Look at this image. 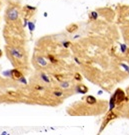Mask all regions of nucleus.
I'll return each mask as SVG.
<instances>
[{"label": "nucleus", "instance_id": "nucleus-7", "mask_svg": "<svg viewBox=\"0 0 129 135\" xmlns=\"http://www.w3.org/2000/svg\"><path fill=\"white\" fill-rule=\"evenodd\" d=\"M77 88H78V91L81 92V93H86V92L88 91V88H87V87H86L85 85H82V84H81V85H78Z\"/></svg>", "mask_w": 129, "mask_h": 135}, {"label": "nucleus", "instance_id": "nucleus-3", "mask_svg": "<svg viewBox=\"0 0 129 135\" xmlns=\"http://www.w3.org/2000/svg\"><path fill=\"white\" fill-rule=\"evenodd\" d=\"M11 76L13 79H20V78H22V73L20 72L18 69H14V70H12L11 71Z\"/></svg>", "mask_w": 129, "mask_h": 135}, {"label": "nucleus", "instance_id": "nucleus-12", "mask_svg": "<svg viewBox=\"0 0 129 135\" xmlns=\"http://www.w3.org/2000/svg\"><path fill=\"white\" fill-rule=\"evenodd\" d=\"M1 54H2V53H1V50H0V56H1Z\"/></svg>", "mask_w": 129, "mask_h": 135}, {"label": "nucleus", "instance_id": "nucleus-1", "mask_svg": "<svg viewBox=\"0 0 129 135\" xmlns=\"http://www.w3.org/2000/svg\"><path fill=\"white\" fill-rule=\"evenodd\" d=\"M114 96H115V99H116V103H117V104L121 103L122 101L124 100V97H125L124 92L122 91V90H120V89H118L116 92H115Z\"/></svg>", "mask_w": 129, "mask_h": 135}, {"label": "nucleus", "instance_id": "nucleus-5", "mask_svg": "<svg viewBox=\"0 0 129 135\" xmlns=\"http://www.w3.org/2000/svg\"><path fill=\"white\" fill-rule=\"evenodd\" d=\"M86 102L89 105H93V104H95L97 102V100H96V98L93 97V96H87L86 97Z\"/></svg>", "mask_w": 129, "mask_h": 135}, {"label": "nucleus", "instance_id": "nucleus-11", "mask_svg": "<svg viewBox=\"0 0 129 135\" xmlns=\"http://www.w3.org/2000/svg\"><path fill=\"white\" fill-rule=\"evenodd\" d=\"M91 15L93 16V19H95V18H96V16H97V15H96V13H95V12H92V13H91Z\"/></svg>", "mask_w": 129, "mask_h": 135}, {"label": "nucleus", "instance_id": "nucleus-6", "mask_svg": "<svg viewBox=\"0 0 129 135\" xmlns=\"http://www.w3.org/2000/svg\"><path fill=\"white\" fill-rule=\"evenodd\" d=\"M77 28H78V26H77L76 24H72V25H70V26L67 27V31H68L69 33H72V32H74V31H76Z\"/></svg>", "mask_w": 129, "mask_h": 135}, {"label": "nucleus", "instance_id": "nucleus-8", "mask_svg": "<svg viewBox=\"0 0 129 135\" xmlns=\"http://www.w3.org/2000/svg\"><path fill=\"white\" fill-rule=\"evenodd\" d=\"M55 78H56L58 81H60V82H62V81L64 80V76L61 75V74H56V75H55Z\"/></svg>", "mask_w": 129, "mask_h": 135}, {"label": "nucleus", "instance_id": "nucleus-2", "mask_svg": "<svg viewBox=\"0 0 129 135\" xmlns=\"http://www.w3.org/2000/svg\"><path fill=\"white\" fill-rule=\"evenodd\" d=\"M116 117H117V115H116V114H115L114 112H110L109 114H108V116L106 117V119L104 120V122H103V124H102V127H101L100 131H102V130H103V128L105 127V125H106L108 122H109L110 120H112V119H114V118H116Z\"/></svg>", "mask_w": 129, "mask_h": 135}, {"label": "nucleus", "instance_id": "nucleus-4", "mask_svg": "<svg viewBox=\"0 0 129 135\" xmlns=\"http://www.w3.org/2000/svg\"><path fill=\"white\" fill-rule=\"evenodd\" d=\"M8 17L10 20H14L18 17V12L15 10V9H11L9 12H8Z\"/></svg>", "mask_w": 129, "mask_h": 135}, {"label": "nucleus", "instance_id": "nucleus-10", "mask_svg": "<svg viewBox=\"0 0 129 135\" xmlns=\"http://www.w3.org/2000/svg\"><path fill=\"white\" fill-rule=\"evenodd\" d=\"M8 94L11 95V96H13V97H17L18 96V93L15 92V91H8Z\"/></svg>", "mask_w": 129, "mask_h": 135}, {"label": "nucleus", "instance_id": "nucleus-9", "mask_svg": "<svg viewBox=\"0 0 129 135\" xmlns=\"http://www.w3.org/2000/svg\"><path fill=\"white\" fill-rule=\"evenodd\" d=\"M74 78H75V80H77V81H81V79H82V77H81V75H80L79 73H75Z\"/></svg>", "mask_w": 129, "mask_h": 135}]
</instances>
